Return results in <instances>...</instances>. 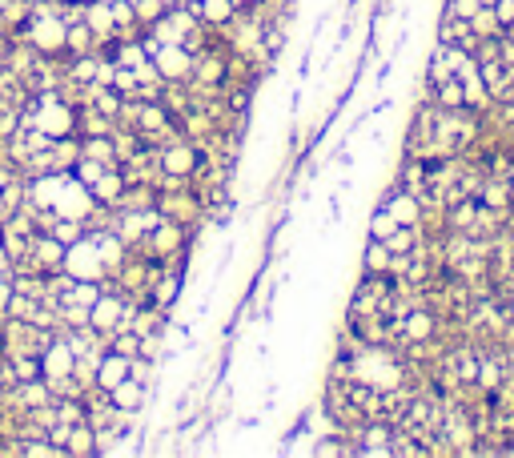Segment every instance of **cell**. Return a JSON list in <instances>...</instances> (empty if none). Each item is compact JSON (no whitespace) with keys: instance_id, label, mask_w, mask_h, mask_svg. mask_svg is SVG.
I'll return each mask as SVG.
<instances>
[{"instance_id":"1","label":"cell","mask_w":514,"mask_h":458,"mask_svg":"<svg viewBox=\"0 0 514 458\" xmlns=\"http://www.w3.org/2000/svg\"><path fill=\"white\" fill-rule=\"evenodd\" d=\"M25 45H33L41 57H69L65 37H69V21L65 13H33L29 25L17 33Z\"/></svg>"},{"instance_id":"2","label":"cell","mask_w":514,"mask_h":458,"mask_svg":"<svg viewBox=\"0 0 514 458\" xmlns=\"http://www.w3.org/2000/svg\"><path fill=\"white\" fill-rule=\"evenodd\" d=\"M145 53H149V61L157 65V73H161L165 81H189V73H193V53H189L185 45H157V41L145 37Z\"/></svg>"},{"instance_id":"3","label":"cell","mask_w":514,"mask_h":458,"mask_svg":"<svg viewBox=\"0 0 514 458\" xmlns=\"http://www.w3.org/2000/svg\"><path fill=\"white\" fill-rule=\"evenodd\" d=\"M65 274L77 278V282H105V266H101L97 242H93L89 234L69 246V254H65Z\"/></svg>"},{"instance_id":"4","label":"cell","mask_w":514,"mask_h":458,"mask_svg":"<svg viewBox=\"0 0 514 458\" xmlns=\"http://www.w3.org/2000/svg\"><path fill=\"white\" fill-rule=\"evenodd\" d=\"M149 394H153V386H145V382H137V378H125V382H117V386L109 390L113 406L125 410V414H141V410L149 406Z\"/></svg>"},{"instance_id":"5","label":"cell","mask_w":514,"mask_h":458,"mask_svg":"<svg viewBox=\"0 0 514 458\" xmlns=\"http://www.w3.org/2000/svg\"><path fill=\"white\" fill-rule=\"evenodd\" d=\"M382 205L394 213V221H398V225H422V213H426V205H422V197H414L410 189H398V193H390Z\"/></svg>"},{"instance_id":"6","label":"cell","mask_w":514,"mask_h":458,"mask_svg":"<svg viewBox=\"0 0 514 458\" xmlns=\"http://www.w3.org/2000/svg\"><path fill=\"white\" fill-rule=\"evenodd\" d=\"M65 454L69 458H89V454H101V438L89 422H73L69 434H65Z\"/></svg>"},{"instance_id":"7","label":"cell","mask_w":514,"mask_h":458,"mask_svg":"<svg viewBox=\"0 0 514 458\" xmlns=\"http://www.w3.org/2000/svg\"><path fill=\"white\" fill-rule=\"evenodd\" d=\"M129 362H133V358H125V354L109 350V354H105V358L97 362V386H101V390L109 394V390H113L117 382H125V378H129Z\"/></svg>"},{"instance_id":"8","label":"cell","mask_w":514,"mask_h":458,"mask_svg":"<svg viewBox=\"0 0 514 458\" xmlns=\"http://www.w3.org/2000/svg\"><path fill=\"white\" fill-rule=\"evenodd\" d=\"M362 266H366V274H390V266H394V250H390L386 242L370 238V246H366V254H362Z\"/></svg>"},{"instance_id":"9","label":"cell","mask_w":514,"mask_h":458,"mask_svg":"<svg viewBox=\"0 0 514 458\" xmlns=\"http://www.w3.org/2000/svg\"><path fill=\"white\" fill-rule=\"evenodd\" d=\"M49 234L57 238V242H65V246H73V242H81L89 229H85V221L81 217H65V213H57L53 217V225H49Z\"/></svg>"},{"instance_id":"10","label":"cell","mask_w":514,"mask_h":458,"mask_svg":"<svg viewBox=\"0 0 514 458\" xmlns=\"http://www.w3.org/2000/svg\"><path fill=\"white\" fill-rule=\"evenodd\" d=\"M81 157L101 161V165H121L117 149H113V137H81Z\"/></svg>"},{"instance_id":"11","label":"cell","mask_w":514,"mask_h":458,"mask_svg":"<svg viewBox=\"0 0 514 458\" xmlns=\"http://www.w3.org/2000/svg\"><path fill=\"white\" fill-rule=\"evenodd\" d=\"M133 13H137V25L149 33V29H153V25H157V21H161L169 9L161 5V0H133Z\"/></svg>"},{"instance_id":"12","label":"cell","mask_w":514,"mask_h":458,"mask_svg":"<svg viewBox=\"0 0 514 458\" xmlns=\"http://www.w3.org/2000/svg\"><path fill=\"white\" fill-rule=\"evenodd\" d=\"M398 229V221H394V213L386 209V205H378L374 213H370V238H378V242H386L390 234Z\"/></svg>"},{"instance_id":"13","label":"cell","mask_w":514,"mask_h":458,"mask_svg":"<svg viewBox=\"0 0 514 458\" xmlns=\"http://www.w3.org/2000/svg\"><path fill=\"white\" fill-rule=\"evenodd\" d=\"M478 5H482V0H450L446 13H450V17H466V21H470V17L478 13Z\"/></svg>"},{"instance_id":"14","label":"cell","mask_w":514,"mask_h":458,"mask_svg":"<svg viewBox=\"0 0 514 458\" xmlns=\"http://www.w3.org/2000/svg\"><path fill=\"white\" fill-rule=\"evenodd\" d=\"M161 5H165V9H181V5H185V0H161Z\"/></svg>"}]
</instances>
